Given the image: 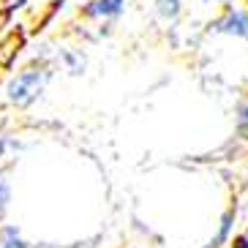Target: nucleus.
<instances>
[{
  "label": "nucleus",
  "instance_id": "f257e3e1",
  "mask_svg": "<svg viewBox=\"0 0 248 248\" xmlns=\"http://www.w3.org/2000/svg\"><path fill=\"white\" fill-rule=\"evenodd\" d=\"M46 79H49V71H46L44 66H30V68H25V71H19L6 88L8 101L14 104V107H22V109L30 107V104L41 95Z\"/></svg>",
  "mask_w": 248,
  "mask_h": 248
},
{
  "label": "nucleus",
  "instance_id": "f03ea898",
  "mask_svg": "<svg viewBox=\"0 0 248 248\" xmlns=\"http://www.w3.org/2000/svg\"><path fill=\"white\" fill-rule=\"evenodd\" d=\"M213 33H224V36H237V38H248V11L243 8H229L221 19L210 25Z\"/></svg>",
  "mask_w": 248,
  "mask_h": 248
},
{
  "label": "nucleus",
  "instance_id": "7ed1b4c3",
  "mask_svg": "<svg viewBox=\"0 0 248 248\" xmlns=\"http://www.w3.org/2000/svg\"><path fill=\"white\" fill-rule=\"evenodd\" d=\"M128 0H90L85 6V16L90 19H115L123 14V8Z\"/></svg>",
  "mask_w": 248,
  "mask_h": 248
},
{
  "label": "nucleus",
  "instance_id": "20e7f679",
  "mask_svg": "<svg viewBox=\"0 0 248 248\" xmlns=\"http://www.w3.org/2000/svg\"><path fill=\"white\" fill-rule=\"evenodd\" d=\"M232 229H234V210H226L221 216V224L216 229V234L210 237V243L204 248H224V243H229V237H232Z\"/></svg>",
  "mask_w": 248,
  "mask_h": 248
},
{
  "label": "nucleus",
  "instance_id": "39448f33",
  "mask_svg": "<svg viewBox=\"0 0 248 248\" xmlns=\"http://www.w3.org/2000/svg\"><path fill=\"white\" fill-rule=\"evenodd\" d=\"M0 248H30V246L22 240L16 226H3L0 229Z\"/></svg>",
  "mask_w": 248,
  "mask_h": 248
},
{
  "label": "nucleus",
  "instance_id": "423d86ee",
  "mask_svg": "<svg viewBox=\"0 0 248 248\" xmlns=\"http://www.w3.org/2000/svg\"><path fill=\"white\" fill-rule=\"evenodd\" d=\"M155 11H158L161 19L172 22V19H177V16H180L183 0H155Z\"/></svg>",
  "mask_w": 248,
  "mask_h": 248
},
{
  "label": "nucleus",
  "instance_id": "0eeeda50",
  "mask_svg": "<svg viewBox=\"0 0 248 248\" xmlns=\"http://www.w3.org/2000/svg\"><path fill=\"white\" fill-rule=\"evenodd\" d=\"M60 60H63V63H66V68L71 74H82L85 71V55H82V52H60Z\"/></svg>",
  "mask_w": 248,
  "mask_h": 248
},
{
  "label": "nucleus",
  "instance_id": "6e6552de",
  "mask_svg": "<svg viewBox=\"0 0 248 248\" xmlns=\"http://www.w3.org/2000/svg\"><path fill=\"white\" fill-rule=\"evenodd\" d=\"M8 202H11V186H8L6 175L0 172V216L8 210Z\"/></svg>",
  "mask_w": 248,
  "mask_h": 248
},
{
  "label": "nucleus",
  "instance_id": "1a4fd4ad",
  "mask_svg": "<svg viewBox=\"0 0 248 248\" xmlns=\"http://www.w3.org/2000/svg\"><path fill=\"white\" fill-rule=\"evenodd\" d=\"M237 125H240L243 131L248 128V98L243 101V107H240V115H237Z\"/></svg>",
  "mask_w": 248,
  "mask_h": 248
},
{
  "label": "nucleus",
  "instance_id": "9d476101",
  "mask_svg": "<svg viewBox=\"0 0 248 248\" xmlns=\"http://www.w3.org/2000/svg\"><path fill=\"white\" fill-rule=\"evenodd\" d=\"M229 248H248V237H246V234H243V237H237V240H234Z\"/></svg>",
  "mask_w": 248,
  "mask_h": 248
},
{
  "label": "nucleus",
  "instance_id": "9b49d317",
  "mask_svg": "<svg viewBox=\"0 0 248 248\" xmlns=\"http://www.w3.org/2000/svg\"><path fill=\"white\" fill-rule=\"evenodd\" d=\"M6 147H8V142L3 137H0V158H3V155H6Z\"/></svg>",
  "mask_w": 248,
  "mask_h": 248
},
{
  "label": "nucleus",
  "instance_id": "f8f14e48",
  "mask_svg": "<svg viewBox=\"0 0 248 248\" xmlns=\"http://www.w3.org/2000/svg\"><path fill=\"white\" fill-rule=\"evenodd\" d=\"M204 3H234V0H204Z\"/></svg>",
  "mask_w": 248,
  "mask_h": 248
}]
</instances>
